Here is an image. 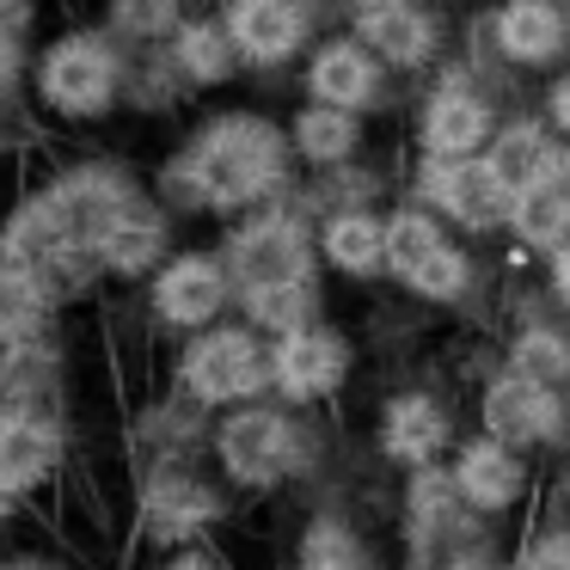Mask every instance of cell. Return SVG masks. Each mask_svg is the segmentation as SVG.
<instances>
[{
    "mask_svg": "<svg viewBox=\"0 0 570 570\" xmlns=\"http://www.w3.org/2000/svg\"><path fill=\"white\" fill-rule=\"evenodd\" d=\"M570 43V19L558 0H503L497 13V50L521 68H540V62H558Z\"/></svg>",
    "mask_w": 570,
    "mask_h": 570,
    "instance_id": "obj_21",
    "label": "cell"
},
{
    "mask_svg": "<svg viewBox=\"0 0 570 570\" xmlns=\"http://www.w3.org/2000/svg\"><path fill=\"white\" fill-rule=\"evenodd\" d=\"M129 87V43L105 19H75L38 38L31 56V111L56 129H99L124 111Z\"/></svg>",
    "mask_w": 570,
    "mask_h": 570,
    "instance_id": "obj_2",
    "label": "cell"
},
{
    "mask_svg": "<svg viewBox=\"0 0 570 570\" xmlns=\"http://www.w3.org/2000/svg\"><path fill=\"white\" fill-rule=\"evenodd\" d=\"M0 570H87L75 546L56 540H7L0 546Z\"/></svg>",
    "mask_w": 570,
    "mask_h": 570,
    "instance_id": "obj_33",
    "label": "cell"
},
{
    "mask_svg": "<svg viewBox=\"0 0 570 570\" xmlns=\"http://www.w3.org/2000/svg\"><path fill=\"white\" fill-rule=\"evenodd\" d=\"M227 479L203 472L197 460H154L136 472V497H129V533L148 552H173V546H197L227 521Z\"/></svg>",
    "mask_w": 570,
    "mask_h": 570,
    "instance_id": "obj_4",
    "label": "cell"
},
{
    "mask_svg": "<svg viewBox=\"0 0 570 570\" xmlns=\"http://www.w3.org/2000/svg\"><path fill=\"white\" fill-rule=\"evenodd\" d=\"M209 460L227 479V491L264 497V491L295 484L313 466V435L295 417V405H283V399H252V405H234L215 417Z\"/></svg>",
    "mask_w": 570,
    "mask_h": 570,
    "instance_id": "obj_3",
    "label": "cell"
},
{
    "mask_svg": "<svg viewBox=\"0 0 570 570\" xmlns=\"http://www.w3.org/2000/svg\"><path fill=\"white\" fill-rule=\"evenodd\" d=\"M350 368H356V356H350V337L337 332V325H301V332H283L271 337V393L283 399V405H325V399L344 393Z\"/></svg>",
    "mask_w": 570,
    "mask_h": 570,
    "instance_id": "obj_9",
    "label": "cell"
},
{
    "mask_svg": "<svg viewBox=\"0 0 570 570\" xmlns=\"http://www.w3.org/2000/svg\"><path fill=\"white\" fill-rule=\"evenodd\" d=\"M31 43L0 38V105L7 111H31Z\"/></svg>",
    "mask_w": 570,
    "mask_h": 570,
    "instance_id": "obj_34",
    "label": "cell"
},
{
    "mask_svg": "<svg viewBox=\"0 0 570 570\" xmlns=\"http://www.w3.org/2000/svg\"><path fill=\"white\" fill-rule=\"evenodd\" d=\"M75 460V417L68 411L13 405L0 417V528H19L50 503Z\"/></svg>",
    "mask_w": 570,
    "mask_h": 570,
    "instance_id": "obj_6",
    "label": "cell"
},
{
    "mask_svg": "<svg viewBox=\"0 0 570 570\" xmlns=\"http://www.w3.org/2000/svg\"><path fill=\"white\" fill-rule=\"evenodd\" d=\"M479 417H484V435H497V442L540 448V442H552V435H558V393L509 368L503 381L484 386Z\"/></svg>",
    "mask_w": 570,
    "mask_h": 570,
    "instance_id": "obj_16",
    "label": "cell"
},
{
    "mask_svg": "<svg viewBox=\"0 0 570 570\" xmlns=\"http://www.w3.org/2000/svg\"><path fill=\"white\" fill-rule=\"evenodd\" d=\"M222 26L234 31L246 68H283L307 43V0H222Z\"/></svg>",
    "mask_w": 570,
    "mask_h": 570,
    "instance_id": "obj_14",
    "label": "cell"
},
{
    "mask_svg": "<svg viewBox=\"0 0 570 570\" xmlns=\"http://www.w3.org/2000/svg\"><path fill=\"white\" fill-rule=\"evenodd\" d=\"M173 393L203 405L209 417L271 393V337L252 332L246 320H222L209 332L178 337L173 356Z\"/></svg>",
    "mask_w": 570,
    "mask_h": 570,
    "instance_id": "obj_5",
    "label": "cell"
},
{
    "mask_svg": "<svg viewBox=\"0 0 570 570\" xmlns=\"http://www.w3.org/2000/svg\"><path fill=\"white\" fill-rule=\"evenodd\" d=\"M423 197L442 215H454L460 227H497L515 209V190H509L503 178L491 173V160H479V154H466V160H430Z\"/></svg>",
    "mask_w": 570,
    "mask_h": 570,
    "instance_id": "obj_13",
    "label": "cell"
},
{
    "mask_svg": "<svg viewBox=\"0 0 570 570\" xmlns=\"http://www.w3.org/2000/svg\"><path fill=\"white\" fill-rule=\"evenodd\" d=\"M26 117H38V111H7V105H0V178L13 173V166L26 160V148H31Z\"/></svg>",
    "mask_w": 570,
    "mask_h": 570,
    "instance_id": "obj_37",
    "label": "cell"
},
{
    "mask_svg": "<svg viewBox=\"0 0 570 570\" xmlns=\"http://www.w3.org/2000/svg\"><path fill=\"white\" fill-rule=\"evenodd\" d=\"M540 185H546V190H552V197H558V203H564V209H570V154H552V160H546Z\"/></svg>",
    "mask_w": 570,
    "mask_h": 570,
    "instance_id": "obj_39",
    "label": "cell"
},
{
    "mask_svg": "<svg viewBox=\"0 0 570 570\" xmlns=\"http://www.w3.org/2000/svg\"><path fill=\"white\" fill-rule=\"evenodd\" d=\"M160 50H166V62L178 68V80H185L190 92H215L246 68V56H239L234 31L222 26V13H185V26H178Z\"/></svg>",
    "mask_w": 570,
    "mask_h": 570,
    "instance_id": "obj_17",
    "label": "cell"
},
{
    "mask_svg": "<svg viewBox=\"0 0 570 570\" xmlns=\"http://www.w3.org/2000/svg\"><path fill=\"white\" fill-rule=\"evenodd\" d=\"M288 141H295V160H307V166H344L362 148V124H356V111H337V105L313 99L288 117Z\"/></svg>",
    "mask_w": 570,
    "mask_h": 570,
    "instance_id": "obj_22",
    "label": "cell"
},
{
    "mask_svg": "<svg viewBox=\"0 0 570 570\" xmlns=\"http://www.w3.org/2000/svg\"><path fill=\"white\" fill-rule=\"evenodd\" d=\"M92 252H99L105 283H124V288L148 283V276L178 252V246H173V209H166V203L148 190V197H136L111 227H105Z\"/></svg>",
    "mask_w": 570,
    "mask_h": 570,
    "instance_id": "obj_10",
    "label": "cell"
},
{
    "mask_svg": "<svg viewBox=\"0 0 570 570\" xmlns=\"http://www.w3.org/2000/svg\"><path fill=\"white\" fill-rule=\"evenodd\" d=\"M509 368L558 393V386H570V337L552 332V325H528L515 337V350H509Z\"/></svg>",
    "mask_w": 570,
    "mask_h": 570,
    "instance_id": "obj_30",
    "label": "cell"
},
{
    "mask_svg": "<svg viewBox=\"0 0 570 570\" xmlns=\"http://www.w3.org/2000/svg\"><path fill=\"white\" fill-rule=\"evenodd\" d=\"M356 38L393 68H417L423 56L435 50V26L417 13V7H405V0H399V7H374V13H362Z\"/></svg>",
    "mask_w": 570,
    "mask_h": 570,
    "instance_id": "obj_23",
    "label": "cell"
},
{
    "mask_svg": "<svg viewBox=\"0 0 570 570\" xmlns=\"http://www.w3.org/2000/svg\"><path fill=\"white\" fill-rule=\"evenodd\" d=\"M239 301L234 271H227L222 246H178L160 271L141 283V307H148L154 332L190 337L227 320V307Z\"/></svg>",
    "mask_w": 570,
    "mask_h": 570,
    "instance_id": "obj_7",
    "label": "cell"
},
{
    "mask_svg": "<svg viewBox=\"0 0 570 570\" xmlns=\"http://www.w3.org/2000/svg\"><path fill=\"white\" fill-rule=\"evenodd\" d=\"M288 570H374V558H368L362 533L350 528L344 515H313L307 528H301V540H295Z\"/></svg>",
    "mask_w": 570,
    "mask_h": 570,
    "instance_id": "obj_25",
    "label": "cell"
},
{
    "mask_svg": "<svg viewBox=\"0 0 570 570\" xmlns=\"http://www.w3.org/2000/svg\"><path fill=\"white\" fill-rule=\"evenodd\" d=\"M0 38L31 43V50H38V38H43V0H0Z\"/></svg>",
    "mask_w": 570,
    "mask_h": 570,
    "instance_id": "obj_35",
    "label": "cell"
},
{
    "mask_svg": "<svg viewBox=\"0 0 570 570\" xmlns=\"http://www.w3.org/2000/svg\"><path fill=\"white\" fill-rule=\"evenodd\" d=\"M62 320H68V301L43 264L0 258V356H19L31 344L62 337Z\"/></svg>",
    "mask_w": 570,
    "mask_h": 570,
    "instance_id": "obj_11",
    "label": "cell"
},
{
    "mask_svg": "<svg viewBox=\"0 0 570 570\" xmlns=\"http://www.w3.org/2000/svg\"><path fill=\"white\" fill-rule=\"evenodd\" d=\"M313 313H320V288H313V276H301V283H271V288L239 295V320H246L252 332H264V337L301 332V325H313Z\"/></svg>",
    "mask_w": 570,
    "mask_h": 570,
    "instance_id": "obj_26",
    "label": "cell"
},
{
    "mask_svg": "<svg viewBox=\"0 0 570 570\" xmlns=\"http://www.w3.org/2000/svg\"><path fill=\"white\" fill-rule=\"evenodd\" d=\"M288 166H295V141L283 124L258 111H215L173 148L154 197L173 215H252L276 203V190H288Z\"/></svg>",
    "mask_w": 570,
    "mask_h": 570,
    "instance_id": "obj_1",
    "label": "cell"
},
{
    "mask_svg": "<svg viewBox=\"0 0 570 570\" xmlns=\"http://www.w3.org/2000/svg\"><path fill=\"white\" fill-rule=\"evenodd\" d=\"M105 26H111L129 50H160V43L185 26V0H105Z\"/></svg>",
    "mask_w": 570,
    "mask_h": 570,
    "instance_id": "obj_27",
    "label": "cell"
},
{
    "mask_svg": "<svg viewBox=\"0 0 570 570\" xmlns=\"http://www.w3.org/2000/svg\"><path fill=\"white\" fill-rule=\"evenodd\" d=\"M521 570H570V528L533 533L528 552H521Z\"/></svg>",
    "mask_w": 570,
    "mask_h": 570,
    "instance_id": "obj_36",
    "label": "cell"
},
{
    "mask_svg": "<svg viewBox=\"0 0 570 570\" xmlns=\"http://www.w3.org/2000/svg\"><path fill=\"white\" fill-rule=\"evenodd\" d=\"M448 472H454V484H460L472 515H509V509H521V497H528V460H521V448L497 442V435L460 442V454Z\"/></svg>",
    "mask_w": 570,
    "mask_h": 570,
    "instance_id": "obj_15",
    "label": "cell"
},
{
    "mask_svg": "<svg viewBox=\"0 0 570 570\" xmlns=\"http://www.w3.org/2000/svg\"><path fill=\"white\" fill-rule=\"evenodd\" d=\"M148 570H234L222 552H215L209 540H197V546H173V552H154V564Z\"/></svg>",
    "mask_w": 570,
    "mask_h": 570,
    "instance_id": "obj_38",
    "label": "cell"
},
{
    "mask_svg": "<svg viewBox=\"0 0 570 570\" xmlns=\"http://www.w3.org/2000/svg\"><path fill=\"white\" fill-rule=\"evenodd\" d=\"M484 141H491V111H484V99L472 87H454V80H448V87L423 105V148H430V160H466Z\"/></svg>",
    "mask_w": 570,
    "mask_h": 570,
    "instance_id": "obj_20",
    "label": "cell"
},
{
    "mask_svg": "<svg viewBox=\"0 0 570 570\" xmlns=\"http://www.w3.org/2000/svg\"><path fill=\"white\" fill-rule=\"evenodd\" d=\"M222 258H227V271H234L239 295L271 288V283H301V276H313L307 227H301L288 209H276V203H264V209L239 215V222L227 227Z\"/></svg>",
    "mask_w": 570,
    "mask_h": 570,
    "instance_id": "obj_8",
    "label": "cell"
},
{
    "mask_svg": "<svg viewBox=\"0 0 570 570\" xmlns=\"http://www.w3.org/2000/svg\"><path fill=\"white\" fill-rule=\"evenodd\" d=\"M552 124H558V129H564V136H570V75H564V80H558V87H552Z\"/></svg>",
    "mask_w": 570,
    "mask_h": 570,
    "instance_id": "obj_40",
    "label": "cell"
},
{
    "mask_svg": "<svg viewBox=\"0 0 570 570\" xmlns=\"http://www.w3.org/2000/svg\"><path fill=\"white\" fill-rule=\"evenodd\" d=\"M7 411H13V362L0 356V417H7Z\"/></svg>",
    "mask_w": 570,
    "mask_h": 570,
    "instance_id": "obj_42",
    "label": "cell"
},
{
    "mask_svg": "<svg viewBox=\"0 0 570 570\" xmlns=\"http://www.w3.org/2000/svg\"><path fill=\"white\" fill-rule=\"evenodd\" d=\"M509 227L521 234V246H540V252H558L570 239V209L552 197V190L533 178L528 190H515V209H509Z\"/></svg>",
    "mask_w": 570,
    "mask_h": 570,
    "instance_id": "obj_29",
    "label": "cell"
},
{
    "mask_svg": "<svg viewBox=\"0 0 570 570\" xmlns=\"http://www.w3.org/2000/svg\"><path fill=\"white\" fill-rule=\"evenodd\" d=\"M448 435H454V423H448L442 399H430V393L386 399V411H381V454L386 460L423 472V466H435V460H442Z\"/></svg>",
    "mask_w": 570,
    "mask_h": 570,
    "instance_id": "obj_19",
    "label": "cell"
},
{
    "mask_svg": "<svg viewBox=\"0 0 570 570\" xmlns=\"http://www.w3.org/2000/svg\"><path fill=\"white\" fill-rule=\"evenodd\" d=\"M442 570H497L491 558H479V552H466V558H454V564H442Z\"/></svg>",
    "mask_w": 570,
    "mask_h": 570,
    "instance_id": "obj_43",
    "label": "cell"
},
{
    "mask_svg": "<svg viewBox=\"0 0 570 570\" xmlns=\"http://www.w3.org/2000/svg\"><path fill=\"white\" fill-rule=\"evenodd\" d=\"M552 288H558V295L570 301V239H564V246L552 252Z\"/></svg>",
    "mask_w": 570,
    "mask_h": 570,
    "instance_id": "obj_41",
    "label": "cell"
},
{
    "mask_svg": "<svg viewBox=\"0 0 570 570\" xmlns=\"http://www.w3.org/2000/svg\"><path fill=\"white\" fill-rule=\"evenodd\" d=\"M466 276H472L466 271V252L448 239L435 258H423L417 271L405 276V288H411V295H423V301H454V295H466Z\"/></svg>",
    "mask_w": 570,
    "mask_h": 570,
    "instance_id": "obj_32",
    "label": "cell"
},
{
    "mask_svg": "<svg viewBox=\"0 0 570 570\" xmlns=\"http://www.w3.org/2000/svg\"><path fill=\"white\" fill-rule=\"evenodd\" d=\"M460 528H466V497H460L454 472L423 466L417 479H411V491H405V540H411V558H417L423 570H442V564H454V558H466V552H454Z\"/></svg>",
    "mask_w": 570,
    "mask_h": 570,
    "instance_id": "obj_12",
    "label": "cell"
},
{
    "mask_svg": "<svg viewBox=\"0 0 570 570\" xmlns=\"http://www.w3.org/2000/svg\"><path fill=\"white\" fill-rule=\"evenodd\" d=\"M362 13H374V7H399V0H356Z\"/></svg>",
    "mask_w": 570,
    "mask_h": 570,
    "instance_id": "obj_44",
    "label": "cell"
},
{
    "mask_svg": "<svg viewBox=\"0 0 570 570\" xmlns=\"http://www.w3.org/2000/svg\"><path fill=\"white\" fill-rule=\"evenodd\" d=\"M491 173L503 178L509 190H528L533 178L546 173V160H552V148H546V129L540 124H509L503 136H491Z\"/></svg>",
    "mask_w": 570,
    "mask_h": 570,
    "instance_id": "obj_28",
    "label": "cell"
},
{
    "mask_svg": "<svg viewBox=\"0 0 570 570\" xmlns=\"http://www.w3.org/2000/svg\"><path fill=\"white\" fill-rule=\"evenodd\" d=\"M442 246H448V234L435 227V215H423V209H399L393 222H386V264H393L399 283H405L423 258H435Z\"/></svg>",
    "mask_w": 570,
    "mask_h": 570,
    "instance_id": "obj_31",
    "label": "cell"
},
{
    "mask_svg": "<svg viewBox=\"0 0 570 570\" xmlns=\"http://www.w3.org/2000/svg\"><path fill=\"white\" fill-rule=\"evenodd\" d=\"M307 92L337 111H368L381 99V56L362 38H325L307 62Z\"/></svg>",
    "mask_w": 570,
    "mask_h": 570,
    "instance_id": "obj_18",
    "label": "cell"
},
{
    "mask_svg": "<svg viewBox=\"0 0 570 570\" xmlns=\"http://www.w3.org/2000/svg\"><path fill=\"white\" fill-rule=\"evenodd\" d=\"M320 252H325V264L344 271V276H374L386 264V222H374V215H362V209H344L320 227Z\"/></svg>",
    "mask_w": 570,
    "mask_h": 570,
    "instance_id": "obj_24",
    "label": "cell"
}]
</instances>
